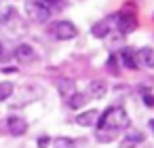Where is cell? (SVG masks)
Wrapping results in <instances>:
<instances>
[{"label":"cell","mask_w":154,"mask_h":148,"mask_svg":"<svg viewBox=\"0 0 154 148\" xmlns=\"http://www.w3.org/2000/svg\"><path fill=\"white\" fill-rule=\"evenodd\" d=\"M0 2H5V0H0Z\"/></svg>","instance_id":"23"},{"label":"cell","mask_w":154,"mask_h":148,"mask_svg":"<svg viewBox=\"0 0 154 148\" xmlns=\"http://www.w3.org/2000/svg\"><path fill=\"white\" fill-rule=\"evenodd\" d=\"M116 137V131L112 129H99L97 131V142H112Z\"/></svg>","instance_id":"17"},{"label":"cell","mask_w":154,"mask_h":148,"mask_svg":"<svg viewBox=\"0 0 154 148\" xmlns=\"http://www.w3.org/2000/svg\"><path fill=\"white\" fill-rule=\"evenodd\" d=\"M116 26H118L120 34H131L137 28V19H135L133 13H118L116 15Z\"/></svg>","instance_id":"4"},{"label":"cell","mask_w":154,"mask_h":148,"mask_svg":"<svg viewBox=\"0 0 154 148\" xmlns=\"http://www.w3.org/2000/svg\"><path fill=\"white\" fill-rule=\"evenodd\" d=\"M2 53H5V47H2V40H0V57H2Z\"/></svg>","instance_id":"21"},{"label":"cell","mask_w":154,"mask_h":148,"mask_svg":"<svg viewBox=\"0 0 154 148\" xmlns=\"http://www.w3.org/2000/svg\"><path fill=\"white\" fill-rule=\"evenodd\" d=\"M106 93H108L106 80H91V83L87 85V95H91L93 99H101Z\"/></svg>","instance_id":"9"},{"label":"cell","mask_w":154,"mask_h":148,"mask_svg":"<svg viewBox=\"0 0 154 148\" xmlns=\"http://www.w3.org/2000/svg\"><path fill=\"white\" fill-rule=\"evenodd\" d=\"M13 91H15V85H13L11 80H5V83H0V102L9 99V97L13 95Z\"/></svg>","instance_id":"13"},{"label":"cell","mask_w":154,"mask_h":148,"mask_svg":"<svg viewBox=\"0 0 154 148\" xmlns=\"http://www.w3.org/2000/svg\"><path fill=\"white\" fill-rule=\"evenodd\" d=\"M97 123H99V129L120 131V129H127V127L131 125V118H129V114L125 112V108H120V106H110V108L97 118Z\"/></svg>","instance_id":"1"},{"label":"cell","mask_w":154,"mask_h":148,"mask_svg":"<svg viewBox=\"0 0 154 148\" xmlns=\"http://www.w3.org/2000/svg\"><path fill=\"white\" fill-rule=\"evenodd\" d=\"M57 91H59V95L68 102V99L76 93V83H74L72 78H59V80H57Z\"/></svg>","instance_id":"8"},{"label":"cell","mask_w":154,"mask_h":148,"mask_svg":"<svg viewBox=\"0 0 154 148\" xmlns=\"http://www.w3.org/2000/svg\"><path fill=\"white\" fill-rule=\"evenodd\" d=\"M38 2H42L45 7H49V9H53V7H63V0H38Z\"/></svg>","instance_id":"18"},{"label":"cell","mask_w":154,"mask_h":148,"mask_svg":"<svg viewBox=\"0 0 154 148\" xmlns=\"http://www.w3.org/2000/svg\"><path fill=\"white\" fill-rule=\"evenodd\" d=\"M36 144H38V148H47V146H49V144H51V140H49V137H47V135H42V137H40V140H38V142H36Z\"/></svg>","instance_id":"19"},{"label":"cell","mask_w":154,"mask_h":148,"mask_svg":"<svg viewBox=\"0 0 154 148\" xmlns=\"http://www.w3.org/2000/svg\"><path fill=\"white\" fill-rule=\"evenodd\" d=\"M143 99H146V106H154V99H152V97H150V95H146V97H143Z\"/></svg>","instance_id":"20"},{"label":"cell","mask_w":154,"mask_h":148,"mask_svg":"<svg viewBox=\"0 0 154 148\" xmlns=\"http://www.w3.org/2000/svg\"><path fill=\"white\" fill-rule=\"evenodd\" d=\"M53 148H78V144L74 140H70V137H55Z\"/></svg>","instance_id":"15"},{"label":"cell","mask_w":154,"mask_h":148,"mask_svg":"<svg viewBox=\"0 0 154 148\" xmlns=\"http://www.w3.org/2000/svg\"><path fill=\"white\" fill-rule=\"evenodd\" d=\"M120 64L127 66L129 70H135L137 68V59H135V51H131L129 47H125L120 51Z\"/></svg>","instance_id":"11"},{"label":"cell","mask_w":154,"mask_h":148,"mask_svg":"<svg viewBox=\"0 0 154 148\" xmlns=\"http://www.w3.org/2000/svg\"><path fill=\"white\" fill-rule=\"evenodd\" d=\"M97 118H99V112L97 110H85V112H80L78 116H76V123L80 125V127H93L95 123H97Z\"/></svg>","instance_id":"10"},{"label":"cell","mask_w":154,"mask_h":148,"mask_svg":"<svg viewBox=\"0 0 154 148\" xmlns=\"http://www.w3.org/2000/svg\"><path fill=\"white\" fill-rule=\"evenodd\" d=\"M143 140H146V135H143V133H139V131H129V133H125V142H129V144L139 146Z\"/></svg>","instance_id":"16"},{"label":"cell","mask_w":154,"mask_h":148,"mask_svg":"<svg viewBox=\"0 0 154 148\" xmlns=\"http://www.w3.org/2000/svg\"><path fill=\"white\" fill-rule=\"evenodd\" d=\"M148 125H150V129H152V131H154V118H152V121H150V123H148Z\"/></svg>","instance_id":"22"},{"label":"cell","mask_w":154,"mask_h":148,"mask_svg":"<svg viewBox=\"0 0 154 148\" xmlns=\"http://www.w3.org/2000/svg\"><path fill=\"white\" fill-rule=\"evenodd\" d=\"M85 102H87V95L85 93H74L66 104L72 108V110H76V108H80V106H85Z\"/></svg>","instance_id":"14"},{"label":"cell","mask_w":154,"mask_h":148,"mask_svg":"<svg viewBox=\"0 0 154 148\" xmlns=\"http://www.w3.org/2000/svg\"><path fill=\"white\" fill-rule=\"evenodd\" d=\"M36 57H38V53H36V49H34L32 45L21 43V45L15 47V59H17L19 64H30V61H34Z\"/></svg>","instance_id":"5"},{"label":"cell","mask_w":154,"mask_h":148,"mask_svg":"<svg viewBox=\"0 0 154 148\" xmlns=\"http://www.w3.org/2000/svg\"><path fill=\"white\" fill-rule=\"evenodd\" d=\"M23 11H26L28 19L34 21V24H47L51 19V9L45 7L42 2H38V0H26Z\"/></svg>","instance_id":"2"},{"label":"cell","mask_w":154,"mask_h":148,"mask_svg":"<svg viewBox=\"0 0 154 148\" xmlns=\"http://www.w3.org/2000/svg\"><path fill=\"white\" fill-rule=\"evenodd\" d=\"M91 32H93V36H95V38H106V36L110 34V24H108V21H99V24H95V26H93V30H91Z\"/></svg>","instance_id":"12"},{"label":"cell","mask_w":154,"mask_h":148,"mask_svg":"<svg viewBox=\"0 0 154 148\" xmlns=\"http://www.w3.org/2000/svg\"><path fill=\"white\" fill-rule=\"evenodd\" d=\"M135 59H137V66H143V68H154V49L143 47V49L135 51Z\"/></svg>","instance_id":"7"},{"label":"cell","mask_w":154,"mask_h":148,"mask_svg":"<svg viewBox=\"0 0 154 148\" xmlns=\"http://www.w3.org/2000/svg\"><path fill=\"white\" fill-rule=\"evenodd\" d=\"M51 32H53V36H55L57 40H72V38L78 34V30H76V26H74L72 21H57V24L51 28Z\"/></svg>","instance_id":"3"},{"label":"cell","mask_w":154,"mask_h":148,"mask_svg":"<svg viewBox=\"0 0 154 148\" xmlns=\"http://www.w3.org/2000/svg\"><path fill=\"white\" fill-rule=\"evenodd\" d=\"M7 127H9V133L15 135V137H19V135H23V133L28 131L26 118H23V116H17V114H13V116L7 118Z\"/></svg>","instance_id":"6"}]
</instances>
